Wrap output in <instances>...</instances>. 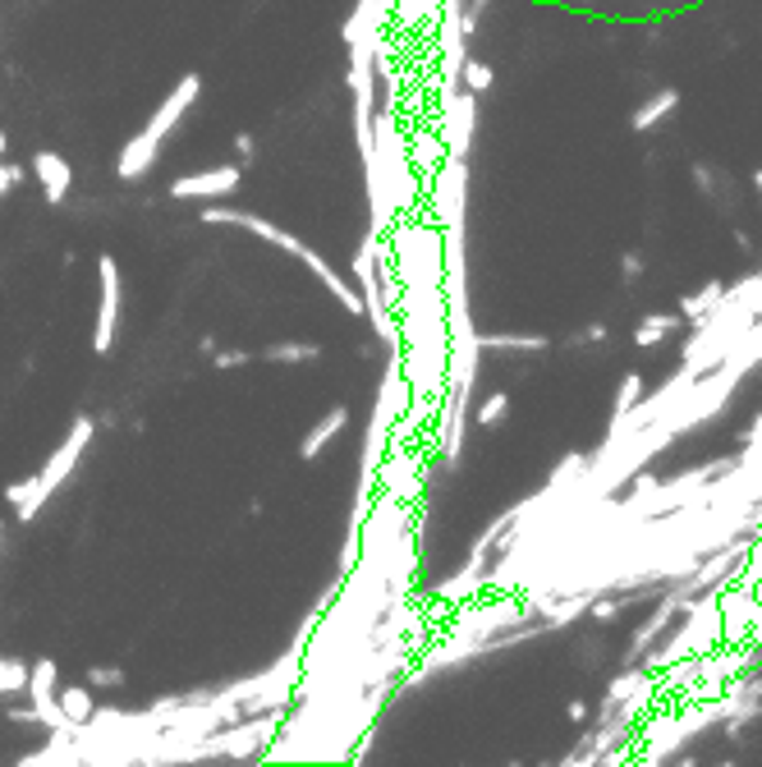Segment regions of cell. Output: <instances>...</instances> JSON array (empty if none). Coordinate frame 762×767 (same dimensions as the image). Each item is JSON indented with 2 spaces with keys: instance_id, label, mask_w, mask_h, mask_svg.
Instances as JSON below:
<instances>
[{
  "instance_id": "1",
  "label": "cell",
  "mask_w": 762,
  "mask_h": 767,
  "mask_svg": "<svg viewBox=\"0 0 762 767\" xmlns=\"http://www.w3.org/2000/svg\"><path fill=\"white\" fill-rule=\"evenodd\" d=\"M203 221L207 226H243V230H253L262 244H276V249H285L289 257H299V262H308V272L318 276L326 290L341 299V309L345 313H364V295L354 290V285L341 276V272H331V262L318 253V249H308L299 235H289V230H281L276 221H266V216H253V212H235V207H207L203 212Z\"/></svg>"
},
{
  "instance_id": "2",
  "label": "cell",
  "mask_w": 762,
  "mask_h": 767,
  "mask_svg": "<svg viewBox=\"0 0 762 767\" xmlns=\"http://www.w3.org/2000/svg\"><path fill=\"white\" fill-rule=\"evenodd\" d=\"M198 93H203V79H198V74H184V79L170 87V97L156 106V116L120 147V157H116V175H120V180H139V175L152 170V161H156V152H162L166 134L189 116V106L198 101Z\"/></svg>"
},
{
  "instance_id": "3",
  "label": "cell",
  "mask_w": 762,
  "mask_h": 767,
  "mask_svg": "<svg viewBox=\"0 0 762 767\" xmlns=\"http://www.w3.org/2000/svg\"><path fill=\"white\" fill-rule=\"evenodd\" d=\"M281 731V708H272L266 717H253V721H243V727H230V731H212L203 744L193 750V758H221V754H230V758H249V754H262L266 744L276 740Z\"/></svg>"
},
{
  "instance_id": "4",
  "label": "cell",
  "mask_w": 762,
  "mask_h": 767,
  "mask_svg": "<svg viewBox=\"0 0 762 767\" xmlns=\"http://www.w3.org/2000/svg\"><path fill=\"white\" fill-rule=\"evenodd\" d=\"M97 272H102V303H97L93 349H97V355H110V345H116V326H120V267H116V257L102 253Z\"/></svg>"
},
{
  "instance_id": "5",
  "label": "cell",
  "mask_w": 762,
  "mask_h": 767,
  "mask_svg": "<svg viewBox=\"0 0 762 767\" xmlns=\"http://www.w3.org/2000/svg\"><path fill=\"white\" fill-rule=\"evenodd\" d=\"M93 419H79L74 428H70V436H64V442L56 446V455L47 459V469H41L37 474V483H41V492H56L60 483H64V478H70L74 474V465H79V459H83V451H87V442H93Z\"/></svg>"
},
{
  "instance_id": "6",
  "label": "cell",
  "mask_w": 762,
  "mask_h": 767,
  "mask_svg": "<svg viewBox=\"0 0 762 767\" xmlns=\"http://www.w3.org/2000/svg\"><path fill=\"white\" fill-rule=\"evenodd\" d=\"M239 189V166H212V170H193L179 175L170 184V199H226V193Z\"/></svg>"
},
{
  "instance_id": "7",
  "label": "cell",
  "mask_w": 762,
  "mask_h": 767,
  "mask_svg": "<svg viewBox=\"0 0 762 767\" xmlns=\"http://www.w3.org/2000/svg\"><path fill=\"white\" fill-rule=\"evenodd\" d=\"M414 538L409 534H400L395 538V547L386 552V594H391V602H400V598H409V579H414Z\"/></svg>"
},
{
  "instance_id": "8",
  "label": "cell",
  "mask_w": 762,
  "mask_h": 767,
  "mask_svg": "<svg viewBox=\"0 0 762 767\" xmlns=\"http://www.w3.org/2000/svg\"><path fill=\"white\" fill-rule=\"evenodd\" d=\"M33 175L41 180L47 203H64V193H70V184H74V170H70V161H64L60 152H37V157H33Z\"/></svg>"
},
{
  "instance_id": "9",
  "label": "cell",
  "mask_w": 762,
  "mask_h": 767,
  "mask_svg": "<svg viewBox=\"0 0 762 767\" xmlns=\"http://www.w3.org/2000/svg\"><path fill=\"white\" fill-rule=\"evenodd\" d=\"M468 120H474V101L451 93L445 97V124H441V143L451 147V157H464V143H468Z\"/></svg>"
},
{
  "instance_id": "10",
  "label": "cell",
  "mask_w": 762,
  "mask_h": 767,
  "mask_svg": "<svg viewBox=\"0 0 762 767\" xmlns=\"http://www.w3.org/2000/svg\"><path fill=\"white\" fill-rule=\"evenodd\" d=\"M345 423H349V414H345V409H331L326 419H322L318 428H312V432L303 436V446H299V455H303V459H318V455L326 451V442H335V436L345 432Z\"/></svg>"
},
{
  "instance_id": "11",
  "label": "cell",
  "mask_w": 762,
  "mask_h": 767,
  "mask_svg": "<svg viewBox=\"0 0 762 767\" xmlns=\"http://www.w3.org/2000/svg\"><path fill=\"white\" fill-rule=\"evenodd\" d=\"M405 143H409V161H414L418 170H437V166L445 161V143H441L437 129H418V134L405 139Z\"/></svg>"
},
{
  "instance_id": "12",
  "label": "cell",
  "mask_w": 762,
  "mask_h": 767,
  "mask_svg": "<svg viewBox=\"0 0 762 767\" xmlns=\"http://www.w3.org/2000/svg\"><path fill=\"white\" fill-rule=\"evenodd\" d=\"M5 501H10V506H14V515H19V519H33V515H37L41 506H47L51 496L41 492V483H37V474H33V478H24V483H14V488L5 492Z\"/></svg>"
},
{
  "instance_id": "13",
  "label": "cell",
  "mask_w": 762,
  "mask_h": 767,
  "mask_svg": "<svg viewBox=\"0 0 762 767\" xmlns=\"http://www.w3.org/2000/svg\"><path fill=\"white\" fill-rule=\"evenodd\" d=\"M56 704H60V712L74 721H87L93 717V690H83V685H70V690H56Z\"/></svg>"
},
{
  "instance_id": "14",
  "label": "cell",
  "mask_w": 762,
  "mask_h": 767,
  "mask_svg": "<svg viewBox=\"0 0 762 767\" xmlns=\"http://www.w3.org/2000/svg\"><path fill=\"white\" fill-rule=\"evenodd\" d=\"M262 359H272V363H308V359H318V345H266L262 349Z\"/></svg>"
},
{
  "instance_id": "15",
  "label": "cell",
  "mask_w": 762,
  "mask_h": 767,
  "mask_svg": "<svg viewBox=\"0 0 762 767\" xmlns=\"http://www.w3.org/2000/svg\"><path fill=\"white\" fill-rule=\"evenodd\" d=\"M28 685V662H14V657H0V694H19Z\"/></svg>"
},
{
  "instance_id": "16",
  "label": "cell",
  "mask_w": 762,
  "mask_h": 767,
  "mask_svg": "<svg viewBox=\"0 0 762 767\" xmlns=\"http://www.w3.org/2000/svg\"><path fill=\"white\" fill-rule=\"evenodd\" d=\"M460 79L468 83V93H483V87L491 83V70L487 64H460Z\"/></svg>"
},
{
  "instance_id": "17",
  "label": "cell",
  "mask_w": 762,
  "mask_h": 767,
  "mask_svg": "<svg viewBox=\"0 0 762 767\" xmlns=\"http://www.w3.org/2000/svg\"><path fill=\"white\" fill-rule=\"evenodd\" d=\"M212 359H216V368H243V363H253L258 355H249V349H212Z\"/></svg>"
},
{
  "instance_id": "18",
  "label": "cell",
  "mask_w": 762,
  "mask_h": 767,
  "mask_svg": "<svg viewBox=\"0 0 762 767\" xmlns=\"http://www.w3.org/2000/svg\"><path fill=\"white\" fill-rule=\"evenodd\" d=\"M87 681H93V685H102V690H110V685H120L124 675H120L116 667H93V675H87Z\"/></svg>"
},
{
  "instance_id": "19",
  "label": "cell",
  "mask_w": 762,
  "mask_h": 767,
  "mask_svg": "<svg viewBox=\"0 0 762 767\" xmlns=\"http://www.w3.org/2000/svg\"><path fill=\"white\" fill-rule=\"evenodd\" d=\"M501 414H505V396H491V400L478 409V419H483V423H497Z\"/></svg>"
},
{
  "instance_id": "20",
  "label": "cell",
  "mask_w": 762,
  "mask_h": 767,
  "mask_svg": "<svg viewBox=\"0 0 762 767\" xmlns=\"http://www.w3.org/2000/svg\"><path fill=\"white\" fill-rule=\"evenodd\" d=\"M19 180H24V170H19V166H5V161H0V199H5V189H14Z\"/></svg>"
},
{
  "instance_id": "21",
  "label": "cell",
  "mask_w": 762,
  "mask_h": 767,
  "mask_svg": "<svg viewBox=\"0 0 762 767\" xmlns=\"http://www.w3.org/2000/svg\"><path fill=\"white\" fill-rule=\"evenodd\" d=\"M235 147H239V157H253V134H239Z\"/></svg>"
},
{
  "instance_id": "22",
  "label": "cell",
  "mask_w": 762,
  "mask_h": 767,
  "mask_svg": "<svg viewBox=\"0 0 762 767\" xmlns=\"http://www.w3.org/2000/svg\"><path fill=\"white\" fill-rule=\"evenodd\" d=\"M0 152H5V134H0Z\"/></svg>"
},
{
  "instance_id": "23",
  "label": "cell",
  "mask_w": 762,
  "mask_h": 767,
  "mask_svg": "<svg viewBox=\"0 0 762 767\" xmlns=\"http://www.w3.org/2000/svg\"><path fill=\"white\" fill-rule=\"evenodd\" d=\"M0 534H5V524H0Z\"/></svg>"
}]
</instances>
